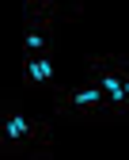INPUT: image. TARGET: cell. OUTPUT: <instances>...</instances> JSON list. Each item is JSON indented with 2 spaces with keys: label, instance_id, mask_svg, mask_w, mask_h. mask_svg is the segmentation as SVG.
<instances>
[{
  "label": "cell",
  "instance_id": "4",
  "mask_svg": "<svg viewBox=\"0 0 129 160\" xmlns=\"http://www.w3.org/2000/svg\"><path fill=\"white\" fill-rule=\"evenodd\" d=\"M19 80L27 92H57V65L53 53H31L19 61Z\"/></svg>",
  "mask_w": 129,
  "mask_h": 160
},
{
  "label": "cell",
  "instance_id": "3",
  "mask_svg": "<svg viewBox=\"0 0 129 160\" xmlns=\"http://www.w3.org/2000/svg\"><path fill=\"white\" fill-rule=\"evenodd\" d=\"M88 80L103 88L106 103L114 107L118 118H129V107H125V88H122V53H103V57H88Z\"/></svg>",
  "mask_w": 129,
  "mask_h": 160
},
{
  "label": "cell",
  "instance_id": "7",
  "mask_svg": "<svg viewBox=\"0 0 129 160\" xmlns=\"http://www.w3.org/2000/svg\"><path fill=\"white\" fill-rule=\"evenodd\" d=\"M23 12L34 19H53V0H23Z\"/></svg>",
  "mask_w": 129,
  "mask_h": 160
},
{
  "label": "cell",
  "instance_id": "2",
  "mask_svg": "<svg viewBox=\"0 0 129 160\" xmlns=\"http://www.w3.org/2000/svg\"><path fill=\"white\" fill-rule=\"evenodd\" d=\"M53 111L61 118H76L84 126H106V122H118L114 107L106 103V95L99 84L84 80V84H64L53 92Z\"/></svg>",
  "mask_w": 129,
  "mask_h": 160
},
{
  "label": "cell",
  "instance_id": "5",
  "mask_svg": "<svg viewBox=\"0 0 129 160\" xmlns=\"http://www.w3.org/2000/svg\"><path fill=\"white\" fill-rule=\"evenodd\" d=\"M53 19H34L27 15L23 19V38H19V50H23V57L31 53H53Z\"/></svg>",
  "mask_w": 129,
  "mask_h": 160
},
{
  "label": "cell",
  "instance_id": "9",
  "mask_svg": "<svg viewBox=\"0 0 129 160\" xmlns=\"http://www.w3.org/2000/svg\"><path fill=\"white\" fill-rule=\"evenodd\" d=\"M27 160H50V152H34V156H27Z\"/></svg>",
  "mask_w": 129,
  "mask_h": 160
},
{
  "label": "cell",
  "instance_id": "6",
  "mask_svg": "<svg viewBox=\"0 0 129 160\" xmlns=\"http://www.w3.org/2000/svg\"><path fill=\"white\" fill-rule=\"evenodd\" d=\"M84 12V0H53V23H72Z\"/></svg>",
  "mask_w": 129,
  "mask_h": 160
},
{
  "label": "cell",
  "instance_id": "8",
  "mask_svg": "<svg viewBox=\"0 0 129 160\" xmlns=\"http://www.w3.org/2000/svg\"><path fill=\"white\" fill-rule=\"evenodd\" d=\"M122 88H125V107H129V57L122 53Z\"/></svg>",
  "mask_w": 129,
  "mask_h": 160
},
{
  "label": "cell",
  "instance_id": "1",
  "mask_svg": "<svg viewBox=\"0 0 129 160\" xmlns=\"http://www.w3.org/2000/svg\"><path fill=\"white\" fill-rule=\"evenodd\" d=\"M53 149V133L38 114H31L23 103L0 95V156H34V152H50Z\"/></svg>",
  "mask_w": 129,
  "mask_h": 160
}]
</instances>
